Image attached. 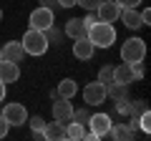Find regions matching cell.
Returning <instances> with one entry per match:
<instances>
[{
  "label": "cell",
  "mask_w": 151,
  "mask_h": 141,
  "mask_svg": "<svg viewBox=\"0 0 151 141\" xmlns=\"http://www.w3.org/2000/svg\"><path fill=\"white\" fill-rule=\"evenodd\" d=\"M88 40H91L96 48H111L116 43V28L113 23H106V20H96L91 28H88Z\"/></svg>",
  "instance_id": "obj_1"
},
{
  "label": "cell",
  "mask_w": 151,
  "mask_h": 141,
  "mask_svg": "<svg viewBox=\"0 0 151 141\" xmlns=\"http://www.w3.org/2000/svg\"><path fill=\"white\" fill-rule=\"evenodd\" d=\"M23 50H25V55H43L45 50H48V38H45L43 30H35V28H28V33L23 35L20 40Z\"/></svg>",
  "instance_id": "obj_2"
},
{
  "label": "cell",
  "mask_w": 151,
  "mask_h": 141,
  "mask_svg": "<svg viewBox=\"0 0 151 141\" xmlns=\"http://www.w3.org/2000/svg\"><path fill=\"white\" fill-rule=\"evenodd\" d=\"M146 58V43L141 38H129L121 45V60L124 63H144Z\"/></svg>",
  "instance_id": "obj_3"
},
{
  "label": "cell",
  "mask_w": 151,
  "mask_h": 141,
  "mask_svg": "<svg viewBox=\"0 0 151 141\" xmlns=\"http://www.w3.org/2000/svg\"><path fill=\"white\" fill-rule=\"evenodd\" d=\"M3 119L8 121L10 126H23L28 124V109L23 106V103H5L3 106Z\"/></svg>",
  "instance_id": "obj_4"
},
{
  "label": "cell",
  "mask_w": 151,
  "mask_h": 141,
  "mask_svg": "<svg viewBox=\"0 0 151 141\" xmlns=\"http://www.w3.org/2000/svg\"><path fill=\"white\" fill-rule=\"evenodd\" d=\"M106 98H108L106 96V86H103L101 81L86 83V88H83V101H86V106H101Z\"/></svg>",
  "instance_id": "obj_5"
},
{
  "label": "cell",
  "mask_w": 151,
  "mask_h": 141,
  "mask_svg": "<svg viewBox=\"0 0 151 141\" xmlns=\"http://www.w3.org/2000/svg\"><path fill=\"white\" fill-rule=\"evenodd\" d=\"M121 10H124V8H121L116 0H101V3H98V8H96V15H98V20L116 23V20L121 18Z\"/></svg>",
  "instance_id": "obj_6"
},
{
  "label": "cell",
  "mask_w": 151,
  "mask_h": 141,
  "mask_svg": "<svg viewBox=\"0 0 151 141\" xmlns=\"http://www.w3.org/2000/svg\"><path fill=\"white\" fill-rule=\"evenodd\" d=\"M28 23H30V28H35V30H48L50 25H53V10L50 8H35V10L30 13V18H28Z\"/></svg>",
  "instance_id": "obj_7"
},
{
  "label": "cell",
  "mask_w": 151,
  "mask_h": 141,
  "mask_svg": "<svg viewBox=\"0 0 151 141\" xmlns=\"http://www.w3.org/2000/svg\"><path fill=\"white\" fill-rule=\"evenodd\" d=\"M88 126H91L93 139H101V136H106L108 129H111V116H108V114H91Z\"/></svg>",
  "instance_id": "obj_8"
},
{
  "label": "cell",
  "mask_w": 151,
  "mask_h": 141,
  "mask_svg": "<svg viewBox=\"0 0 151 141\" xmlns=\"http://www.w3.org/2000/svg\"><path fill=\"white\" fill-rule=\"evenodd\" d=\"M18 78H20V65L13 63V60L0 58V81L8 86V83H15Z\"/></svg>",
  "instance_id": "obj_9"
},
{
  "label": "cell",
  "mask_w": 151,
  "mask_h": 141,
  "mask_svg": "<svg viewBox=\"0 0 151 141\" xmlns=\"http://www.w3.org/2000/svg\"><path fill=\"white\" fill-rule=\"evenodd\" d=\"M0 58L13 60V63H20V60L25 58V50H23L20 40H10V43H5L3 48H0Z\"/></svg>",
  "instance_id": "obj_10"
},
{
  "label": "cell",
  "mask_w": 151,
  "mask_h": 141,
  "mask_svg": "<svg viewBox=\"0 0 151 141\" xmlns=\"http://www.w3.org/2000/svg\"><path fill=\"white\" fill-rule=\"evenodd\" d=\"M53 119L55 121H70L73 119V106H70V98H55V103H53Z\"/></svg>",
  "instance_id": "obj_11"
},
{
  "label": "cell",
  "mask_w": 151,
  "mask_h": 141,
  "mask_svg": "<svg viewBox=\"0 0 151 141\" xmlns=\"http://www.w3.org/2000/svg\"><path fill=\"white\" fill-rule=\"evenodd\" d=\"M63 35H68L70 40H78V38H86V35H88V28L83 25L81 18H70V20H65Z\"/></svg>",
  "instance_id": "obj_12"
},
{
  "label": "cell",
  "mask_w": 151,
  "mask_h": 141,
  "mask_svg": "<svg viewBox=\"0 0 151 141\" xmlns=\"http://www.w3.org/2000/svg\"><path fill=\"white\" fill-rule=\"evenodd\" d=\"M93 53H96V45H93L88 38H78V40H73V55H76L78 60H91Z\"/></svg>",
  "instance_id": "obj_13"
},
{
  "label": "cell",
  "mask_w": 151,
  "mask_h": 141,
  "mask_svg": "<svg viewBox=\"0 0 151 141\" xmlns=\"http://www.w3.org/2000/svg\"><path fill=\"white\" fill-rule=\"evenodd\" d=\"M119 20H124V25L129 28V30H139V28H144L141 13L136 10V8H124V10H121V18H119Z\"/></svg>",
  "instance_id": "obj_14"
},
{
  "label": "cell",
  "mask_w": 151,
  "mask_h": 141,
  "mask_svg": "<svg viewBox=\"0 0 151 141\" xmlns=\"http://www.w3.org/2000/svg\"><path fill=\"white\" fill-rule=\"evenodd\" d=\"M43 139H48V141H55V139H65V124H63V121H55V119H53V124H48V121H45Z\"/></svg>",
  "instance_id": "obj_15"
},
{
  "label": "cell",
  "mask_w": 151,
  "mask_h": 141,
  "mask_svg": "<svg viewBox=\"0 0 151 141\" xmlns=\"http://www.w3.org/2000/svg\"><path fill=\"white\" fill-rule=\"evenodd\" d=\"M76 93H78V83H76L73 78H63V81L58 83V88H55L53 96H60V98H73Z\"/></svg>",
  "instance_id": "obj_16"
},
{
  "label": "cell",
  "mask_w": 151,
  "mask_h": 141,
  "mask_svg": "<svg viewBox=\"0 0 151 141\" xmlns=\"http://www.w3.org/2000/svg\"><path fill=\"white\" fill-rule=\"evenodd\" d=\"M113 81H116V83H126V86H129V83H134L136 78H134V70H131V65H129V63L116 65V68H113Z\"/></svg>",
  "instance_id": "obj_17"
},
{
  "label": "cell",
  "mask_w": 151,
  "mask_h": 141,
  "mask_svg": "<svg viewBox=\"0 0 151 141\" xmlns=\"http://www.w3.org/2000/svg\"><path fill=\"white\" fill-rule=\"evenodd\" d=\"M106 96L113 98V101H124V98H129V86H126V83L111 81V83L106 86Z\"/></svg>",
  "instance_id": "obj_18"
},
{
  "label": "cell",
  "mask_w": 151,
  "mask_h": 141,
  "mask_svg": "<svg viewBox=\"0 0 151 141\" xmlns=\"http://www.w3.org/2000/svg\"><path fill=\"white\" fill-rule=\"evenodd\" d=\"M86 136V129H83V124H78V121H65V139H70V141H78V139H83Z\"/></svg>",
  "instance_id": "obj_19"
},
{
  "label": "cell",
  "mask_w": 151,
  "mask_h": 141,
  "mask_svg": "<svg viewBox=\"0 0 151 141\" xmlns=\"http://www.w3.org/2000/svg\"><path fill=\"white\" fill-rule=\"evenodd\" d=\"M108 134H111L113 139H131V136H134V131H131L129 126H121V124H116V126H113V124H111Z\"/></svg>",
  "instance_id": "obj_20"
},
{
  "label": "cell",
  "mask_w": 151,
  "mask_h": 141,
  "mask_svg": "<svg viewBox=\"0 0 151 141\" xmlns=\"http://www.w3.org/2000/svg\"><path fill=\"white\" fill-rule=\"evenodd\" d=\"M96 81H101L103 86H108V83L113 81V65H103L101 70H98V78Z\"/></svg>",
  "instance_id": "obj_21"
},
{
  "label": "cell",
  "mask_w": 151,
  "mask_h": 141,
  "mask_svg": "<svg viewBox=\"0 0 151 141\" xmlns=\"http://www.w3.org/2000/svg\"><path fill=\"white\" fill-rule=\"evenodd\" d=\"M30 129H33V134L43 136V129H45V119H43V116H33V119H30Z\"/></svg>",
  "instance_id": "obj_22"
},
{
  "label": "cell",
  "mask_w": 151,
  "mask_h": 141,
  "mask_svg": "<svg viewBox=\"0 0 151 141\" xmlns=\"http://www.w3.org/2000/svg\"><path fill=\"white\" fill-rule=\"evenodd\" d=\"M43 33H45V38H48V43H55V45H58L60 40H63V33H60V30H55L53 25H50L48 30H43Z\"/></svg>",
  "instance_id": "obj_23"
},
{
  "label": "cell",
  "mask_w": 151,
  "mask_h": 141,
  "mask_svg": "<svg viewBox=\"0 0 151 141\" xmlns=\"http://www.w3.org/2000/svg\"><path fill=\"white\" fill-rule=\"evenodd\" d=\"M88 119H91V111H88V109H78V111H73V121H78V124L86 126Z\"/></svg>",
  "instance_id": "obj_24"
},
{
  "label": "cell",
  "mask_w": 151,
  "mask_h": 141,
  "mask_svg": "<svg viewBox=\"0 0 151 141\" xmlns=\"http://www.w3.org/2000/svg\"><path fill=\"white\" fill-rule=\"evenodd\" d=\"M98 3H101V0H76V5H81L86 13H96Z\"/></svg>",
  "instance_id": "obj_25"
},
{
  "label": "cell",
  "mask_w": 151,
  "mask_h": 141,
  "mask_svg": "<svg viewBox=\"0 0 151 141\" xmlns=\"http://www.w3.org/2000/svg\"><path fill=\"white\" fill-rule=\"evenodd\" d=\"M116 3H119L121 8H139L144 0H116Z\"/></svg>",
  "instance_id": "obj_26"
},
{
  "label": "cell",
  "mask_w": 151,
  "mask_h": 141,
  "mask_svg": "<svg viewBox=\"0 0 151 141\" xmlns=\"http://www.w3.org/2000/svg\"><path fill=\"white\" fill-rule=\"evenodd\" d=\"M8 129H10V124H8V121L3 119V114H0V139H5V136H8Z\"/></svg>",
  "instance_id": "obj_27"
},
{
  "label": "cell",
  "mask_w": 151,
  "mask_h": 141,
  "mask_svg": "<svg viewBox=\"0 0 151 141\" xmlns=\"http://www.w3.org/2000/svg\"><path fill=\"white\" fill-rule=\"evenodd\" d=\"M81 20H83V25H86V28H91L93 23L98 20V15H96V13H88V15H86V18H81Z\"/></svg>",
  "instance_id": "obj_28"
},
{
  "label": "cell",
  "mask_w": 151,
  "mask_h": 141,
  "mask_svg": "<svg viewBox=\"0 0 151 141\" xmlns=\"http://www.w3.org/2000/svg\"><path fill=\"white\" fill-rule=\"evenodd\" d=\"M141 20H144V25H149L151 23V10H141Z\"/></svg>",
  "instance_id": "obj_29"
},
{
  "label": "cell",
  "mask_w": 151,
  "mask_h": 141,
  "mask_svg": "<svg viewBox=\"0 0 151 141\" xmlns=\"http://www.w3.org/2000/svg\"><path fill=\"white\" fill-rule=\"evenodd\" d=\"M55 3H58L60 8H73L76 5V0H55Z\"/></svg>",
  "instance_id": "obj_30"
},
{
  "label": "cell",
  "mask_w": 151,
  "mask_h": 141,
  "mask_svg": "<svg viewBox=\"0 0 151 141\" xmlns=\"http://www.w3.org/2000/svg\"><path fill=\"white\" fill-rule=\"evenodd\" d=\"M38 3H40V5H43V8H50V10H53V8H55V0H38Z\"/></svg>",
  "instance_id": "obj_31"
},
{
  "label": "cell",
  "mask_w": 151,
  "mask_h": 141,
  "mask_svg": "<svg viewBox=\"0 0 151 141\" xmlns=\"http://www.w3.org/2000/svg\"><path fill=\"white\" fill-rule=\"evenodd\" d=\"M3 98H5V83L0 81V101H3Z\"/></svg>",
  "instance_id": "obj_32"
},
{
  "label": "cell",
  "mask_w": 151,
  "mask_h": 141,
  "mask_svg": "<svg viewBox=\"0 0 151 141\" xmlns=\"http://www.w3.org/2000/svg\"><path fill=\"white\" fill-rule=\"evenodd\" d=\"M0 20H3V8H0Z\"/></svg>",
  "instance_id": "obj_33"
}]
</instances>
